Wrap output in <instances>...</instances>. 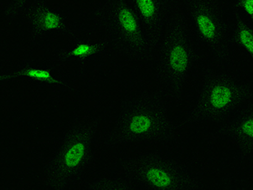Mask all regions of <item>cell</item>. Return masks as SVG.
Here are the masks:
<instances>
[{"label":"cell","mask_w":253,"mask_h":190,"mask_svg":"<svg viewBox=\"0 0 253 190\" xmlns=\"http://www.w3.org/2000/svg\"><path fill=\"white\" fill-rule=\"evenodd\" d=\"M178 125L170 118L169 102L157 92H142L126 98L104 134L108 148L137 144H163L175 139Z\"/></svg>","instance_id":"cell-1"},{"label":"cell","mask_w":253,"mask_h":190,"mask_svg":"<svg viewBox=\"0 0 253 190\" xmlns=\"http://www.w3.org/2000/svg\"><path fill=\"white\" fill-rule=\"evenodd\" d=\"M197 38L187 16L179 8L156 44V82L169 103H181L185 90L199 60Z\"/></svg>","instance_id":"cell-2"},{"label":"cell","mask_w":253,"mask_h":190,"mask_svg":"<svg viewBox=\"0 0 253 190\" xmlns=\"http://www.w3.org/2000/svg\"><path fill=\"white\" fill-rule=\"evenodd\" d=\"M251 104L252 84L223 67H207L202 74L194 102L178 124L179 129L227 119Z\"/></svg>","instance_id":"cell-3"},{"label":"cell","mask_w":253,"mask_h":190,"mask_svg":"<svg viewBox=\"0 0 253 190\" xmlns=\"http://www.w3.org/2000/svg\"><path fill=\"white\" fill-rule=\"evenodd\" d=\"M101 126V118L95 115L83 116L72 124L44 166L42 188L67 190L83 179L92 162Z\"/></svg>","instance_id":"cell-4"},{"label":"cell","mask_w":253,"mask_h":190,"mask_svg":"<svg viewBox=\"0 0 253 190\" xmlns=\"http://www.w3.org/2000/svg\"><path fill=\"white\" fill-rule=\"evenodd\" d=\"M95 20L112 48L135 61L149 60L156 42L147 32L129 0H101Z\"/></svg>","instance_id":"cell-5"},{"label":"cell","mask_w":253,"mask_h":190,"mask_svg":"<svg viewBox=\"0 0 253 190\" xmlns=\"http://www.w3.org/2000/svg\"><path fill=\"white\" fill-rule=\"evenodd\" d=\"M118 175L134 182L140 190H202L199 176L156 151L138 152L122 160Z\"/></svg>","instance_id":"cell-6"},{"label":"cell","mask_w":253,"mask_h":190,"mask_svg":"<svg viewBox=\"0 0 253 190\" xmlns=\"http://www.w3.org/2000/svg\"><path fill=\"white\" fill-rule=\"evenodd\" d=\"M197 40L207 48L217 66L231 61L232 37L219 0H181Z\"/></svg>","instance_id":"cell-7"},{"label":"cell","mask_w":253,"mask_h":190,"mask_svg":"<svg viewBox=\"0 0 253 190\" xmlns=\"http://www.w3.org/2000/svg\"><path fill=\"white\" fill-rule=\"evenodd\" d=\"M21 18L26 21L31 37L36 40L53 33L72 38L77 36L75 27L51 6L48 0L35 1L25 10Z\"/></svg>","instance_id":"cell-8"},{"label":"cell","mask_w":253,"mask_h":190,"mask_svg":"<svg viewBox=\"0 0 253 190\" xmlns=\"http://www.w3.org/2000/svg\"><path fill=\"white\" fill-rule=\"evenodd\" d=\"M129 3L156 44L167 24L179 9L175 0H129Z\"/></svg>","instance_id":"cell-9"},{"label":"cell","mask_w":253,"mask_h":190,"mask_svg":"<svg viewBox=\"0 0 253 190\" xmlns=\"http://www.w3.org/2000/svg\"><path fill=\"white\" fill-rule=\"evenodd\" d=\"M220 134L243 152L253 153V104L225 119Z\"/></svg>","instance_id":"cell-10"},{"label":"cell","mask_w":253,"mask_h":190,"mask_svg":"<svg viewBox=\"0 0 253 190\" xmlns=\"http://www.w3.org/2000/svg\"><path fill=\"white\" fill-rule=\"evenodd\" d=\"M112 48L109 42L104 37L86 39L78 38L72 46L58 53V59L60 62L89 60L103 57Z\"/></svg>","instance_id":"cell-11"},{"label":"cell","mask_w":253,"mask_h":190,"mask_svg":"<svg viewBox=\"0 0 253 190\" xmlns=\"http://www.w3.org/2000/svg\"><path fill=\"white\" fill-rule=\"evenodd\" d=\"M17 78L26 79L29 81L45 84V85L57 87L68 92L75 91V88L69 81L58 77L52 73L51 69H49L48 68H44V67L24 65L14 72L1 75L2 82H7L13 79Z\"/></svg>","instance_id":"cell-12"},{"label":"cell","mask_w":253,"mask_h":190,"mask_svg":"<svg viewBox=\"0 0 253 190\" xmlns=\"http://www.w3.org/2000/svg\"><path fill=\"white\" fill-rule=\"evenodd\" d=\"M230 26L232 41L247 52L253 69V23L233 10Z\"/></svg>","instance_id":"cell-13"},{"label":"cell","mask_w":253,"mask_h":190,"mask_svg":"<svg viewBox=\"0 0 253 190\" xmlns=\"http://www.w3.org/2000/svg\"><path fill=\"white\" fill-rule=\"evenodd\" d=\"M82 188L93 190H140L134 182L122 175L93 179L85 183Z\"/></svg>","instance_id":"cell-14"},{"label":"cell","mask_w":253,"mask_h":190,"mask_svg":"<svg viewBox=\"0 0 253 190\" xmlns=\"http://www.w3.org/2000/svg\"><path fill=\"white\" fill-rule=\"evenodd\" d=\"M37 0H9L4 10V18L7 21H14L21 18L24 12Z\"/></svg>","instance_id":"cell-15"},{"label":"cell","mask_w":253,"mask_h":190,"mask_svg":"<svg viewBox=\"0 0 253 190\" xmlns=\"http://www.w3.org/2000/svg\"><path fill=\"white\" fill-rule=\"evenodd\" d=\"M233 10L253 23V0H236Z\"/></svg>","instance_id":"cell-16"},{"label":"cell","mask_w":253,"mask_h":190,"mask_svg":"<svg viewBox=\"0 0 253 190\" xmlns=\"http://www.w3.org/2000/svg\"><path fill=\"white\" fill-rule=\"evenodd\" d=\"M246 188H247V189H253V179L249 183V185H247V186L245 187V189H246Z\"/></svg>","instance_id":"cell-17"}]
</instances>
